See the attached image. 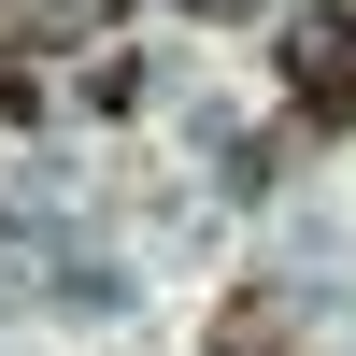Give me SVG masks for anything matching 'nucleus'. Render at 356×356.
<instances>
[{"instance_id":"obj_1","label":"nucleus","mask_w":356,"mask_h":356,"mask_svg":"<svg viewBox=\"0 0 356 356\" xmlns=\"http://www.w3.org/2000/svg\"><path fill=\"white\" fill-rule=\"evenodd\" d=\"M285 100H300V129H356V15H300L271 43Z\"/></svg>"},{"instance_id":"obj_2","label":"nucleus","mask_w":356,"mask_h":356,"mask_svg":"<svg viewBox=\"0 0 356 356\" xmlns=\"http://www.w3.org/2000/svg\"><path fill=\"white\" fill-rule=\"evenodd\" d=\"M300 342V300H285V285H243V300L214 314V356H285Z\"/></svg>"},{"instance_id":"obj_3","label":"nucleus","mask_w":356,"mask_h":356,"mask_svg":"<svg viewBox=\"0 0 356 356\" xmlns=\"http://www.w3.org/2000/svg\"><path fill=\"white\" fill-rule=\"evenodd\" d=\"M200 15H228V0H200Z\"/></svg>"}]
</instances>
